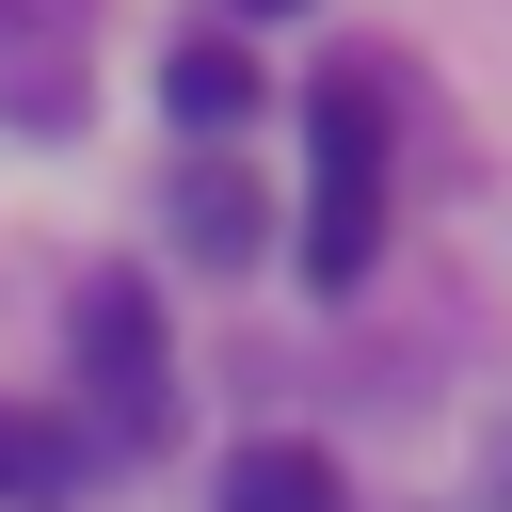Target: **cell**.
Listing matches in <instances>:
<instances>
[{"label":"cell","mask_w":512,"mask_h":512,"mask_svg":"<svg viewBox=\"0 0 512 512\" xmlns=\"http://www.w3.org/2000/svg\"><path fill=\"white\" fill-rule=\"evenodd\" d=\"M64 352H80V400H96V432L144 464V448L176 432V336H160V288H144V272H96V288L64 304Z\"/></svg>","instance_id":"cell-2"},{"label":"cell","mask_w":512,"mask_h":512,"mask_svg":"<svg viewBox=\"0 0 512 512\" xmlns=\"http://www.w3.org/2000/svg\"><path fill=\"white\" fill-rule=\"evenodd\" d=\"M160 112H176V128H208V144H224V128H256V48H240V32H192V48L160 64Z\"/></svg>","instance_id":"cell-4"},{"label":"cell","mask_w":512,"mask_h":512,"mask_svg":"<svg viewBox=\"0 0 512 512\" xmlns=\"http://www.w3.org/2000/svg\"><path fill=\"white\" fill-rule=\"evenodd\" d=\"M176 240H192V256H256V176H240V160H192V176H176Z\"/></svg>","instance_id":"cell-6"},{"label":"cell","mask_w":512,"mask_h":512,"mask_svg":"<svg viewBox=\"0 0 512 512\" xmlns=\"http://www.w3.org/2000/svg\"><path fill=\"white\" fill-rule=\"evenodd\" d=\"M240 16H304V0H240Z\"/></svg>","instance_id":"cell-8"},{"label":"cell","mask_w":512,"mask_h":512,"mask_svg":"<svg viewBox=\"0 0 512 512\" xmlns=\"http://www.w3.org/2000/svg\"><path fill=\"white\" fill-rule=\"evenodd\" d=\"M384 256V80L320 64L304 96V288H368Z\"/></svg>","instance_id":"cell-1"},{"label":"cell","mask_w":512,"mask_h":512,"mask_svg":"<svg viewBox=\"0 0 512 512\" xmlns=\"http://www.w3.org/2000/svg\"><path fill=\"white\" fill-rule=\"evenodd\" d=\"M224 512H352V480H336V448H304V432H256V448L224 464Z\"/></svg>","instance_id":"cell-5"},{"label":"cell","mask_w":512,"mask_h":512,"mask_svg":"<svg viewBox=\"0 0 512 512\" xmlns=\"http://www.w3.org/2000/svg\"><path fill=\"white\" fill-rule=\"evenodd\" d=\"M80 96H96L80 0H0V128H80Z\"/></svg>","instance_id":"cell-3"},{"label":"cell","mask_w":512,"mask_h":512,"mask_svg":"<svg viewBox=\"0 0 512 512\" xmlns=\"http://www.w3.org/2000/svg\"><path fill=\"white\" fill-rule=\"evenodd\" d=\"M0 496H32V512H64V496H80V448H64L48 416H0Z\"/></svg>","instance_id":"cell-7"}]
</instances>
